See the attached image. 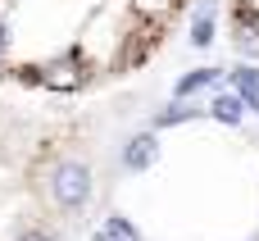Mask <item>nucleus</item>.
I'll return each mask as SVG.
<instances>
[{"label": "nucleus", "instance_id": "1a4fd4ad", "mask_svg": "<svg viewBox=\"0 0 259 241\" xmlns=\"http://www.w3.org/2000/svg\"><path fill=\"white\" fill-rule=\"evenodd\" d=\"M18 241H50V237H46V232H23Z\"/></svg>", "mask_w": 259, "mask_h": 241}, {"label": "nucleus", "instance_id": "0eeeda50", "mask_svg": "<svg viewBox=\"0 0 259 241\" xmlns=\"http://www.w3.org/2000/svg\"><path fill=\"white\" fill-rule=\"evenodd\" d=\"M105 232H109V241H141V232H137L127 219H109V223H105Z\"/></svg>", "mask_w": 259, "mask_h": 241}, {"label": "nucleus", "instance_id": "7ed1b4c3", "mask_svg": "<svg viewBox=\"0 0 259 241\" xmlns=\"http://www.w3.org/2000/svg\"><path fill=\"white\" fill-rule=\"evenodd\" d=\"M123 164H127V169H137V173H141V169H150V164H155V137H150V132H146V137H132V141H127V150H123Z\"/></svg>", "mask_w": 259, "mask_h": 241}, {"label": "nucleus", "instance_id": "39448f33", "mask_svg": "<svg viewBox=\"0 0 259 241\" xmlns=\"http://www.w3.org/2000/svg\"><path fill=\"white\" fill-rule=\"evenodd\" d=\"M219 82V68H191L182 82H178V100H187V96H196V91H205V87H214Z\"/></svg>", "mask_w": 259, "mask_h": 241}, {"label": "nucleus", "instance_id": "f257e3e1", "mask_svg": "<svg viewBox=\"0 0 259 241\" xmlns=\"http://www.w3.org/2000/svg\"><path fill=\"white\" fill-rule=\"evenodd\" d=\"M50 196H55L64 210H82V205H87V196H91V169H87V164H77V159L59 164V169H55V178H50Z\"/></svg>", "mask_w": 259, "mask_h": 241}, {"label": "nucleus", "instance_id": "9d476101", "mask_svg": "<svg viewBox=\"0 0 259 241\" xmlns=\"http://www.w3.org/2000/svg\"><path fill=\"white\" fill-rule=\"evenodd\" d=\"M5 41H9V36H5V23H0V59H5Z\"/></svg>", "mask_w": 259, "mask_h": 241}, {"label": "nucleus", "instance_id": "9b49d317", "mask_svg": "<svg viewBox=\"0 0 259 241\" xmlns=\"http://www.w3.org/2000/svg\"><path fill=\"white\" fill-rule=\"evenodd\" d=\"M91 241H109V232H96V237H91Z\"/></svg>", "mask_w": 259, "mask_h": 241}, {"label": "nucleus", "instance_id": "423d86ee", "mask_svg": "<svg viewBox=\"0 0 259 241\" xmlns=\"http://www.w3.org/2000/svg\"><path fill=\"white\" fill-rule=\"evenodd\" d=\"M209 41H214V5H200L191 23V46H209Z\"/></svg>", "mask_w": 259, "mask_h": 241}, {"label": "nucleus", "instance_id": "f03ea898", "mask_svg": "<svg viewBox=\"0 0 259 241\" xmlns=\"http://www.w3.org/2000/svg\"><path fill=\"white\" fill-rule=\"evenodd\" d=\"M246 109H250V105H246L237 91H219V96H214V105H209V114H214L219 123H241V118H246Z\"/></svg>", "mask_w": 259, "mask_h": 241}, {"label": "nucleus", "instance_id": "6e6552de", "mask_svg": "<svg viewBox=\"0 0 259 241\" xmlns=\"http://www.w3.org/2000/svg\"><path fill=\"white\" fill-rule=\"evenodd\" d=\"M182 118H191V109H187V105L178 100V105H168V109H164V114L155 118V128H173V123H182Z\"/></svg>", "mask_w": 259, "mask_h": 241}, {"label": "nucleus", "instance_id": "20e7f679", "mask_svg": "<svg viewBox=\"0 0 259 241\" xmlns=\"http://www.w3.org/2000/svg\"><path fill=\"white\" fill-rule=\"evenodd\" d=\"M232 91H237L250 109H259V68H250V64L232 68Z\"/></svg>", "mask_w": 259, "mask_h": 241}]
</instances>
